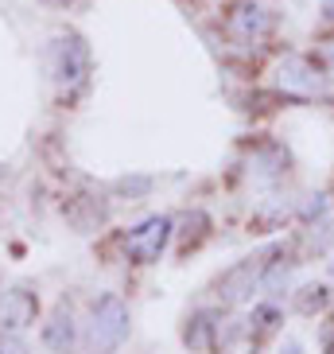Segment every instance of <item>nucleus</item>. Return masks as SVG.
<instances>
[{
	"instance_id": "6e6552de",
	"label": "nucleus",
	"mask_w": 334,
	"mask_h": 354,
	"mask_svg": "<svg viewBox=\"0 0 334 354\" xmlns=\"http://www.w3.org/2000/svg\"><path fill=\"white\" fill-rule=\"evenodd\" d=\"M43 346L51 354H74V346H78V323H74L70 308H59L51 319L43 323Z\"/></svg>"
},
{
	"instance_id": "a211bd4d",
	"label": "nucleus",
	"mask_w": 334,
	"mask_h": 354,
	"mask_svg": "<svg viewBox=\"0 0 334 354\" xmlns=\"http://www.w3.org/2000/svg\"><path fill=\"white\" fill-rule=\"evenodd\" d=\"M284 354H299V343H288V346H284Z\"/></svg>"
},
{
	"instance_id": "ddd939ff",
	"label": "nucleus",
	"mask_w": 334,
	"mask_h": 354,
	"mask_svg": "<svg viewBox=\"0 0 334 354\" xmlns=\"http://www.w3.org/2000/svg\"><path fill=\"white\" fill-rule=\"evenodd\" d=\"M276 319H280V312H276V308H257V312H253V327H257V331H268Z\"/></svg>"
},
{
	"instance_id": "2eb2a0df",
	"label": "nucleus",
	"mask_w": 334,
	"mask_h": 354,
	"mask_svg": "<svg viewBox=\"0 0 334 354\" xmlns=\"http://www.w3.org/2000/svg\"><path fill=\"white\" fill-rule=\"evenodd\" d=\"M0 354H28V346H23L16 335H8V339H0Z\"/></svg>"
},
{
	"instance_id": "6ab92c4d",
	"label": "nucleus",
	"mask_w": 334,
	"mask_h": 354,
	"mask_svg": "<svg viewBox=\"0 0 334 354\" xmlns=\"http://www.w3.org/2000/svg\"><path fill=\"white\" fill-rule=\"evenodd\" d=\"M47 4H70V0H47Z\"/></svg>"
},
{
	"instance_id": "9b49d317",
	"label": "nucleus",
	"mask_w": 334,
	"mask_h": 354,
	"mask_svg": "<svg viewBox=\"0 0 334 354\" xmlns=\"http://www.w3.org/2000/svg\"><path fill=\"white\" fill-rule=\"evenodd\" d=\"M214 315H195V331L187 327V343L190 346H206V339H210V331H214Z\"/></svg>"
},
{
	"instance_id": "f03ea898",
	"label": "nucleus",
	"mask_w": 334,
	"mask_h": 354,
	"mask_svg": "<svg viewBox=\"0 0 334 354\" xmlns=\"http://www.w3.org/2000/svg\"><path fill=\"white\" fill-rule=\"evenodd\" d=\"M51 74H55V82L63 86V90H74V86L86 82V74H90V51H86V43L74 32L55 35V43H51Z\"/></svg>"
},
{
	"instance_id": "f257e3e1",
	"label": "nucleus",
	"mask_w": 334,
	"mask_h": 354,
	"mask_svg": "<svg viewBox=\"0 0 334 354\" xmlns=\"http://www.w3.org/2000/svg\"><path fill=\"white\" fill-rule=\"evenodd\" d=\"M128 308L121 296L105 292L101 300H94V315H90V346L94 354H113L117 346L128 339Z\"/></svg>"
},
{
	"instance_id": "9d476101",
	"label": "nucleus",
	"mask_w": 334,
	"mask_h": 354,
	"mask_svg": "<svg viewBox=\"0 0 334 354\" xmlns=\"http://www.w3.org/2000/svg\"><path fill=\"white\" fill-rule=\"evenodd\" d=\"M299 218L307 222V226H319V222H326V218H331V198H326V195H311L307 203H303Z\"/></svg>"
},
{
	"instance_id": "4468645a",
	"label": "nucleus",
	"mask_w": 334,
	"mask_h": 354,
	"mask_svg": "<svg viewBox=\"0 0 334 354\" xmlns=\"http://www.w3.org/2000/svg\"><path fill=\"white\" fill-rule=\"evenodd\" d=\"M117 187H121V191H128V195H144V191L152 187V179H121Z\"/></svg>"
},
{
	"instance_id": "20e7f679",
	"label": "nucleus",
	"mask_w": 334,
	"mask_h": 354,
	"mask_svg": "<svg viewBox=\"0 0 334 354\" xmlns=\"http://www.w3.org/2000/svg\"><path fill=\"white\" fill-rule=\"evenodd\" d=\"M167 238H171V218H167V214H152V218H144L132 234H128L125 250H128V257H132V261L152 265V261L164 257Z\"/></svg>"
},
{
	"instance_id": "f3484780",
	"label": "nucleus",
	"mask_w": 334,
	"mask_h": 354,
	"mask_svg": "<svg viewBox=\"0 0 334 354\" xmlns=\"http://www.w3.org/2000/svg\"><path fill=\"white\" fill-rule=\"evenodd\" d=\"M323 12H326V16L334 20V0H323Z\"/></svg>"
},
{
	"instance_id": "423d86ee",
	"label": "nucleus",
	"mask_w": 334,
	"mask_h": 354,
	"mask_svg": "<svg viewBox=\"0 0 334 354\" xmlns=\"http://www.w3.org/2000/svg\"><path fill=\"white\" fill-rule=\"evenodd\" d=\"M35 312H39V300H35V292H28V288H12V292L0 296V327L8 335L32 327Z\"/></svg>"
},
{
	"instance_id": "f8f14e48",
	"label": "nucleus",
	"mask_w": 334,
	"mask_h": 354,
	"mask_svg": "<svg viewBox=\"0 0 334 354\" xmlns=\"http://www.w3.org/2000/svg\"><path fill=\"white\" fill-rule=\"evenodd\" d=\"M303 292H307V296L299 300V312H307V315H311V312H319V308L326 304V288H323V284H307Z\"/></svg>"
},
{
	"instance_id": "1a4fd4ad",
	"label": "nucleus",
	"mask_w": 334,
	"mask_h": 354,
	"mask_svg": "<svg viewBox=\"0 0 334 354\" xmlns=\"http://www.w3.org/2000/svg\"><path fill=\"white\" fill-rule=\"evenodd\" d=\"M288 281H292V265H284V261H272L268 269H261V281H257V288L272 296V292H280Z\"/></svg>"
},
{
	"instance_id": "dca6fc26",
	"label": "nucleus",
	"mask_w": 334,
	"mask_h": 354,
	"mask_svg": "<svg viewBox=\"0 0 334 354\" xmlns=\"http://www.w3.org/2000/svg\"><path fill=\"white\" fill-rule=\"evenodd\" d=\"M326 74H334V43L326 47Z\"/></svg>"
},
{
	"instance_id": "39448f33",
	"label": "nucleus",
	"mask_w": 334,
	"mask_h": 354,
	"mask_svg": "<svg viewBox=\"0 0 334 354\" xmlns=\"http://www.w3.org/2000/svg\"><path fill=\"white\" fill-rule=\"evenodd\" d=\"M268 8L264 4H253V0H241L233 4L230 20H226V32L233 35L237 43H257L264 32H268Z\"/></svg>"
},
{
	"instance_id": "0eeeda50",
	"label": "nucleus",
	"mask_w": 334,
	"mask_h": 354,
	"mask_svg": "<svg viewBox=\"0 0 334 354\" xmlns=\"http://www.w3.org/2000/svg\"><path fill=\"white\" fill-rule=\"evenodd\" d=\"M261 269H264V261H241V265H233L226 277H222V284H218V296L226 304H237V300H245L253 288H257V281H261Z\"/></svg>"
},
{
	"instance_id": "7ed1b4c3",
	"label": "nucleus",
	"mask_w": 334,
	"mask_h": 354,
	"mask_svg": "<svg viewBox=\"0 0 334 354\" xmlns=\"http://www.w3.org/2000/svg\"><path fill=\"white\" fill-rule=\"evenodd\" d=\"M276 86H280L288 97H319V94H326V74L315 63L299 59V55H288V59L276 66Z\"/></svg>"
}]
</instances>
